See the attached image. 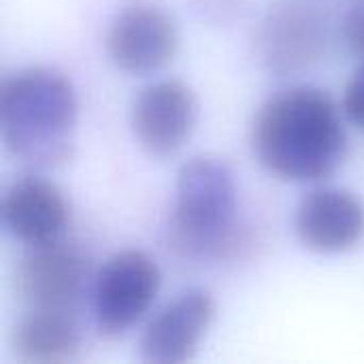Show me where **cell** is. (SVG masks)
<instances>
[{"label": "cell", "instance_id": "6da1fadb", "mask_svg": "<svg viewBox=\"0 0 364 364\" xmlns=\"http://www.w3.org/2000/svg\"><path fill=\"white\" fill-rule=\"evenodd\" d=\"M260 164L286 181H318L346 158V128L335 100L320 87L296 85L271 96L252 124Z\"/></svg>", "mask_w": 364, "mask_h": 364}, {"label": "cell", "instance_id": "7a4b0ae2", "mask_svg": "<svg viewBox=\"0 0 364 364\" xmlns=\"http://www.w3.org/2000/svg\"><path fill=\"white\" fill-rule=\"evenodd\" d=\"M77 113L70 79L53 68H23L2 83V139L6 149L30 166L53 168L70 158Z\"/></svg>", "mask_w": 364, "mask_h": 364}, {"label": "cell", "instance_id": "3957f363", "mask_svg": "<svg viewBox=\"0 0 364 364\" xmlns=\"http://www.w3.org/2000/svg\"><path fill=\"white\" fill-rule=\"evenodd\" d=\"M235 173L218 156H194L177 175L168 247L186 260H226L243 247Z\"/></svg>", "mask_w": 364, "mask_h": 364}, {"label": "cell", "instance_id": "277c9868", "mask_svg": "<svg viewBox=\"0 0 364 364\" xmlns=\"http://www.w3.org/2000/svg\"><path fill=\"white\" fill-rule=\"evenodd\" d=\"M162 284L158 264L141 250H122L105 260L94 282V320L105 337H119L154 305Z\"/></svg>", "mask_w": 364, "mask_h": 364}, {"label": "cell", "instance_id": "5b68a950", "mask_svg": "<svg viewBox=\"0 0 364 364\" xmlns=\"http://www.w3.org/2000/svg\"><path fill=\"white\" fill-rule=\"evenodd\" d=\"M105 47L119 70L149 75L175 58L179 47L177 23L160 4L132 2L111 19Z\"/></svg>", "mask_w": 364, "mask_h": 364}, {"label": "cell", "instance_id": "8992f818", "mask_svg": "<svg viewBox=\"0 0 364 364\" xmlns=\"http://www.w3.org/2000/svg\"><path fill=\"white\" fill-rule=\"evenodd\" d=\"M328 45L322 11L307 0H279L260 21L258 51L267 68L294 73L318 62Z\"/></svg>", "mask_w": 364, "mask_h": 364}, {"label": "cell", "instance_id": "52a82bcc", "mask_svg": "<svg viewBox=\"0 0 364 364\" xmlns=\"http://www.w3.org/2000/svg\"><path fill=\"white\" fill-rule=\"evenodd\" d=\"M87 284V258L75 245H34L17 269V292L30 309L70 311Z\"/></svg>", "mask_w": 364, "mask_h": 364}, {"label": "cell", "instance_id": "ba28073f", "mask_svg": "<svg viewBox=\"0 0 364 364\" xmlns=\"http://www.w3.org/2000/svg\"><path fill=\"white\" fill-rule=\"evenodd\" d=\"M198 102L190 85L177 79L149 83L132 105V130L139 145L156 158L177 154L190 139Z\"/></svg>", "mask_w": 364, "mask_h": 364}, {"label": "cell", "instance_id": "9c48e42d", "mask_svg": "<svg viewBox=\"0 0 364 364\" xmlns=\"http://www.w3.org/2000/svg\"><path fill=\"white\" fill-rule=\"evenodd\" d=\"M213 318V296L200 288L186 290L147 324L141 339L143 360L156 364L190 360L211 328Z\"/></svg>", "mask_w": 364, "mask_h": 364}, {"label": "cell", "instance_id": "30bf717a", "mask_svg": "<svg viewBox=\"0 0 364 364\" xmlns=\"http://www.w3.org/2000/svg\"><path fill=\"white\" fill-rule=\"evenodd\" d=\"M294 228L307 250L318 254H343L363 241L364 203L348 190H314L301 200Z\"/></svg>", "mask_w": 364, "mask_h": 364}, {"label": "cell", "instance_id": "8fae6325", "mask_svg": "<svg viewBox=\"0 0 364 364\" xmlns=\"http://www.w3.org/2000/svg\"><path fill=\"white\" fill-rule=\"evenodd\" d=\"M68 215L70 209L62 190L43 177L15 181L2 200L4 226L28 247L60 241Z\"/></svg>", "mask_w": 364, "mask_h": 364}, {"label": "cell", "instance_id": "7c38bea8", "mask_svg": "<svg viewBox=\"0 0 364 364\" xmlns=\"http://www.w3.org/2000/svg\"><path fill=\"white\" fill-rule=\"evenodd\" d=\"M13 348L23 363H68L79 356L81 335L66 311L32 309L15 328Z\"/></svg>", "mask_w": 364, "mask_h": 364}, {"label": "cell", "instance_id": "4fadbf2b", "mask_svg": "<svg viewBox=\"0 0 364 364\" xmlns=\"http://www.w3.org/2000/svg\"><path fill=\"white\" fill-rule=\"evenodd\" d=\"M343 113L346 117L364 132V64L352 75L343 92Z\"/></svg>", "mask_w": 364, "mask_h": 364}, {"label": "cell", "instance_id": "5bb4252c", "mask_svg": "<svg viewBox=\"0 0 364 364\" xmlns=\"http://www.w3.org/2000/svg\"><path fill=\"white\" fill-rule=\"evenodd\" d=\"M343 36L348 47L364 58V0L356 2L343 19Z\"/></svg>", "mask_w": 364, "mask_h": 364}, {"label": "cell", "instance_id": "9a60e30c", "mask_svg": "<svg viewBox=\"0 0 364 364\" xmlns=\"http://www.w3.org/2000/svg\"><path fill=\"white\" fill-rule=\"evenodd\" d=\"M194 9L211 21H230L241 9V0H194Z\"/></svg>", "mask_w": 364, "mask_h": 364}]
</instances>
